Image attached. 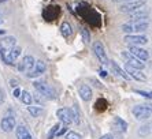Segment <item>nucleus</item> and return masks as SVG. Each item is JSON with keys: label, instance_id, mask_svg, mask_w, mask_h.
<instances>
[{"label": "nucleus", "instance_id": "6e6552de", "mask_svg": "<svg viewBox=\"0 0 152 139\" xmlns=\"http://www.w3.org/2000/svg\"><path fill=\"white\" fill-rule=\"evenodd\" d=\"M56 116L60 122L63 123L64 125H69L73 123V113H71V109L69 108H60L56 111Z\"/></svg>", "mask_w": 152, "mask_h": 139}, {"label": "nucleus", "instance_id": "c9c22d12", "mask_svg": "<svg viewBox=\"0 0 152 139\" xmlns=\"http://www.w3.org/2000/svg\"><path fill=\"white\" fill-rule=\"evenodd\" d=\"M100 75H102L103 78H106L107 77V72H106V71H102V70H100Z\"/></svg>", "mask_w": 152, "mask_h": 139}, {"label": "nucleus", "instance_id": "9d476101", "mask_svg": "<svg viewBox=\"0 0 152 139\" xmlns=\"http://www.w3.org/2000/svg\"><path fill=\"white\" fill-rule=\"evenodd\" d=\"M15 125H17V123H15V117L14 116H4L3 119H1V122H0V128L3 130L4 132H11L12 130L15 128Z\"/></svg>", "mask_w": 152, "mask_h": 139}, {"label": "nucleus", "instance_id": "f03ea898", "mask_svg": "<svg viewBox=\"0 0 152 139\" xmlns=\"http://www.w3.org/2000/svg\"><path fill=\"white\" fill-rule=\"evenodd\" d=\"M149 28L148 21H133V22H127V23L122 25V30L124 33H127V34H132V33H140V31H145Z\"/></svg>", "mask_w": 152, "mask_h": 139}, {"label": "nucleus", "instance_id": "aec40b11", "mask_svg": "<svg viewBox=\"0 0 152 139\" xmlns=\"http://www.w3.org/2000/svg\"><path fill=\"white\" fill-rule=\"evenodd\" d=\"M60 33H62V35L63 37H70L71 34H73V28H71V25L69 23V22H63V23L60 25Z\"/></svg>", "mask_w": 152, "mask_h": 139}, {"label": "nucleus", "instance_id": "2f4dec72", "mask_svg": "<svg viewBox=\"0 0 152 139\" xmlns=\"http://www.w3.org/2000/svg\"><path fill=\"white\" fill-rule=\"evenodd\" d=\"M4 101H6V93H4L3 89H0V105L3 104Z\"/></svg>", "mask_w": 152, "mask_h": 139}, {"label": "nucleus", "instance_id": "cd10ccee", "mask_svg": "<svg viewBox=\"0 0 152 139\" xmlns=\"http://www.w3.org/2000/svg\"><path fill=\"white\" fill-rule=\"evenodd\" d=\"M66 139H81V135L75 131H69L66 132Z\"/></svg>", "mask_w": 152, "mask_h": 139}, {"label": "nucleus", "instance_id": "ddd939ff", "mask_svg": "<svg viewBox=\"0 0 152 139\" xmlns=\"http://www.w3.org/2000/svg\"><path fill=\"white\" fill-rule=\"evenodd\" d=\"M125 42H127V44H130V45H137V46H140V45H144V44H147L148 42V38L145 37V35H126L125 37V40H124Z\"/></svg>", "mask_w": 152, "mask_h": 139}, {"label": "nucleus", "instance_id": "7ed1b4c3", "mask_svg": "<svg viewBox=\"0 0 152 139\" xmlns=\"http://www.w3.org/2000/svg\"><path fill=\"white\" fill-rule=\"evenodd\" d=\"M133 115L137 120H147L152 116V104H142L133 108Z\"/></svg>", "mask_w": 152, "mask_h": 139}, {"label": "nucleus", "instance_id": "4468645a", "mask_svg": "<svg viewBox=\"0 0 152 139\" xmlns=\"http://www.w3.org/2000/svg\"><path fill=\"white\" fill-rule=\"evenodd\" d=\"M127 74H129V77L133 78V79L136 80H140V82H144L145 79H147V77H145V74L141 72V70L138 68H134V67L129 66V64H126V70H125Z\"/></svg>", "mask_w": 152, "mask_h": 139}, {"label": "nucleus", "instance_id": "f3484780", "mask_svg": "<svg viewBox=\"0 0 152 139\" xmlns=\"http://www.w3.org/2000/svg\"><path fill=\"white\" fill-rule=\"evenodd\" d=\"M15 44H17V40L12 35H8V37H4L1 41H0V45L3 46L6 51H10L11 48H14Z\"/></svg>", "mask_w": 152, "mask_h": 139}, {"label": "nucleus", "instance_id": "f8f14e48", "mask_svg": "<svg viewBox=\"0 0 152 139\" xmlns=\"http://www.w3.org/2000/svg\"><path fill=\"white\" fill-rule=\"evenodd\" d=\"M21 48H18V46H14V48H11L10 51H7L6 56H4V63H7V64H14L17 62V59L21 56Z\"/></svg>", "mask_w": 152, "mask_h": 139}, {"label": "nucleus", "instance_id": "c756f323", "mask_svg": "<svg viewBox=\"0 0 152 139\" xmlns=\"http://www.w3.org/2000/svg\"><path fill=\"white\" fill-rule=\"evenodd\" d=\"M137 94H141L145 98H152V91H144V90H136Z\"/></svg>", "mask_w": 152, "mask_h": 139}, {"label": "nucleus", "instance_id": "dca6fc26", "mask_svg": "<svg viewBox=\"0 0 152 139\" xmlns=\"http://www.w3.org/2000/svg\"><path fill=\"white\" fill-rule=\"evenodd\" d=\"M78 93H80V96L84 101H91V98H92V89L85 83H82L78 87Z\"/></svg>", "mask_w": 152, "mask_h": 139}, {"label": "nucleus", "instance_id": "4be33fe9", "mask_svg": "<svg viewBox=\"0 0 152 139\" xmlns=\"http://www.w3.org/2000/svg\"><path fill=\"white\" fill-rule=\"evenodd\" d=\"M19 98H21V101L23 102V104H26V105H30V104H32V101H33L32 94L29 93L28 90H22Z\"/></svg>", "mask_w": 152, "mask_h": 139}, {"label": "nucleus", "instance_id": "a878e982", "mask_svg": "<svg viewBox=\"0 0 152 139\" xmlns=\"http://www.w3.org/2000/svg\"><path fill=\"white\" fill-rule=\"evenodd\" d=\"M60 125H62V124H59V123H58V124H55L52 128L50 130V132H48V139H53L55 136H56V132H58V130L60 128Z\"/></svg>", "mask_w": 152, "mask_h": 139}, {"label": "nucleus", "instance_id": "e433bc0d", "mask_svg": "<svg viewBox=\"0 0 152 139\" xmlns=\"http://www.w3.org/2000/svg\"><path fill=\"white\" fill-rule=\"evenodd\" d=\"M113 1H130V0H113Z\"/></svg>", "mask_w": 152, "mask_h": 139}, {"label": "nucleus", "instance_id": "473e14b6", "mask_svg": "<svg viewBox=\"0 0 152 139\" xmlns=\"http://www.w3.org/2000/svg\"><path fill=\"white\" fill-rule=\"evenodd\" d=\"M21 89H19V87H15L14 89V97L15 98H19V96H21Z\"/></svg>", "mask_w": 152, "mask_h": 139}, {"label": "nucleus", "instance_id": "9b49d317", "mask_svg": "<svg viewBox=\"0 0 152 139\" xmlns=\"http://www.w3.org/2000/svg\"><path fill=\"white\" fill-rule=\"evenodd\" d=\"M129 52L134 56V57L142 60V62H147V60L149 59V53L147 52L145 49L140 48V46H137V45H130L129 46Z\"/></svg>", "mask_w": 152, "mask_h": 139}, {"label": "nucleus", "instance_id": "20e7f679", "mask_svg": "<svg viewBox=\"0 0 152 139\" xmlns=\"http://www.w3.org/2000/svg\"><path fill=\"white\" fill-rule=\"evenodd\" d=\"M144 6H145V0H130V1L119 6V11L121 12H133L136 10H140Z\"/></svg>", "mask_w": 152, "mask_h": 139}, {"label": "nucleus", "instance_id": "1a4fd4ad", "mask_svg": "<svg viewBox=\"0 0 152 139\" xmlns=\"http://www.w3.org/2000/svg\"><path fill=\"white\" fill-rule=\"evenodd\" d=\"M122 57L127 60V64L132 67H134V68H138V70H142L145 67V63H142V60L137 59L134 56L132 55L130 52H122Z\"/></svg>", "mask_w": 152, "mask_h": 139}, {"label": "nucleus", "instance_id": "6ab92c4d", "mask_svg": "<svg viewBox=\"0 0 152 139\" xmlns=\"http://www.w3.org/2000/svg\"><path fill=\"white\" fill-rule=\"evenodd\" d=\"M111 67H113V68H114V71H115V72H117L121 78H124V79H126V80L132 79V78L129 77V74H127L124 68H121V67L118 66V63H117V62H111Z\"/></svg>", "mask_w": 152, "mask_h": 139}, {"label": "nucleus", "instance_id": "a211bd4d", "mask_svg": "<svg viewBox=\"0 0 152 139\" xmlns=\"http://www.w3.org/2000/svg\"><path fill=\"white\" fill-rule=\"evenodd\" d=\"M147 17H148V12H147V11H142L141 8H140V10H136V11H133V12H130L129 19H130L132 22L133 21H142V19H145Z\"/></svg>", "mask_w": 152, "mask_h": 139}, {"label": "nucleus", "instance_id": "bb28decb", "mask_svg": "<svg viewBox=\"0 0 152 139\" xmlns=\"http://www.w3.org/2000/svg\"><path fill=\"white\" fill-rule=\"evenodd\" d=\"M81 35H82V40H84V42H86V44H88V42L91 41V33H89V30L86 28H84L81 30Z\"/></svg>", "mask_w": 152, "mask_h": 139}, {"label": "nucleus", "instance_id": "2eb2a0df", "mask_svg": "<svg viewBox=\"0 0 152 139\" xmlns=\"http://www.w3.org/2000/svg\"><path fill=\"white\" fill-rule=\"evenodd\" d=\"M15 135H17V139H33V136H32V134L29 132V130L22 124L15 125Z\"/></svg>", "mask_w": 152, "mask_h": 139}, {"label": "nucleus", "instance_id": "58836bf2", "mask_svg": "<svg viewBox=\"0 0 152 139\" xmlns=\"http://www.w3.org/2000/svg\"><path fill=\"white\" fill-rule=\"evenodd\" d=\"M0 22H1V19H0Z\"/></svg>", "mask_w": 152, "mask_h": 139}, {"label": "nucleus", "instance_id": "c85d7f7f", "mask_svg": "<svg viewBox=\"0 0 152 139\" xmlns=\"http://www.w3.org/2000/svg\"><path fill=\"white\" fill-rule=\"evenodd\" d=\"M106 101H102V100H99L97 102H96V109L97 111H104L106 109Z\"/></svg>", "mask_w": 152, "mask_h": 139}, {"label": "nucleus", "instance_id": "72a5a7b5", "mask_svg": "<svg viewBox=\"0 0 152 139\" xmlns=\"http://www.w3.org/2000/svg\"><path fill=\"white\" fill-rule=\"evenodd\" d=\"M100 139H115V138H114L111 134H104V135L100 136Z\"/></svg>", "mask_w": 152, "mask_h": 139}, {"label": "nucleus", "instance_id": "0eeeda50", "mask_svg": "<svg viewBox=\"0 0 152 139\" xmlns=\"http://www.w3.org/2000/svg\"><path fill=\"white\" fill-rule=\"evenodd\" d=\"M45 70H47V64H45V63L42 62V60H36L33 68L30 70L26 75H28L29 78H37V77H40L41 74L45 72Z\"/></svg>", "mask_w": 152, "mask_h": 139}, {"label": "nucleus", "instance_id": "f704fd0d", "mask_svg": "<svg viewBox=\"0 0 152 139\" xmlns=\"http://www.w3.org/2000/svg\"><path fill=\"white\" fill-rule=\"evenodd\" d=\"M10 83H11V86L14 87V89L18 86V82H17V80H14V79H11V82H10Z\"/></svg>", "mask_w": 152, "mask_h": 139}, {"label": "nucleus", "instance_id": "393cba45", "mask_svg": "<svg viewBox=\"0 0 152 139\" xmlns=\"http://www.w3.org/2000/svg\"><path fill=\"white\" fill-rule=\"evenodd\" d=\"M71 113H73V122H74L75 124H80V123H81V119H80V113H78L77 105H74V108L71 109Z\"/></svg>", "mask_w": 152, "mask_h": 139}, {"label": "nucleus", "instance_id": "5701e85b", "mask_svg": "<svg viewBox=\"0 0 152 139\" xmlns=\"http://www.w3.org/2000/svg\"><path fill=\"white\" fill-rule=\"evenodd\" d=\"M28 112L33 117H39V116H41L42 109L40 108V106H28Z\"/></svg>", "mask_w": 152, "mask_h": 139}, {"label": "nucleus", "instance_id": "423d86ee", "mask_svg": "<svg viewBox=\"0 0 152 139\" xmlns=\"http://www.w3.org/2000/svg\"><path fill=\"white\" fill-rule=\"evenodd\" d=\"M34 57L30 55H26L22 57V60L19 62V64H18V70L21 71V72H29L30 70L33 68V66H34Z\"/></svg>", "mask_w": 152, "mask_h": 139}, {"label": "nucleus", "instance_id": "412c9836", "mask_svg": "<svg viewBox=\"0 0 152 139\" xmlns=\"http://www.w3.org/2000/svg\"><path fill=\"white\" fill-rule=\"evenodd\" d=\"M114 124H115V127H117L119 131H126L127 130V123L125 122V120H122L121 117H118V116H115L114 117Z\"/></svg>", "mask_w": 152, "mask_h": 139}, {"label": "nucleus", "instance_id": "4c0bfd02", "mask_svg": "<svg viewBox=\"0 0 152 139\" xmlns=\"http://www.w3.org/2000/svg\"><path fill=\"white\" fill-rule=\"evenodd\" d=\"M4 33H6V31H4V30H1V29H0V34H4Z\"/></svg>", "mask_w": 152, "mask_h": 139}, {"label": "nucleus", "instance_id": "f257e3e1", "mask_svg": "<svg viewBox=\"0 0 152 139\" xmlns=\"http://www.w3.org/2000/svg\"><path fill=\"white\" fill-rule=\"evenodd\" d=\"M33 87L37 90V93H40L47 100H55L56 98V91L53 90L47 82H44V80H34L33 82Z\"/></svg>", "mask_w": 152, "mask_h": 139}, {"label": "nucleus", "instance_id": "39448f33", "mask_svg": "<svg viewBox=\"0 0 152 139\" xmlns=\"http://www.w3.org/2000/svg\"><path fill=\"white\" fill-rule=\"evenodd\" d=\"M93 52H95V55L97 56V59L100 60V63H102V64H104V66H107V64H108V59H107L104 46H103V44L100 41H95V42H93Z\"/></svg>", "mask_w": 152, "mask_h": 139}, {"label": "nucleus", "instance_id": "7c9ffc66", "mask_svg": "<svg viewBox=\"0 0 152 139\" xmlns=\"http://www.w3.org/2000/svg\"><path fill=\"white\" fill-rule=\"evenodd\" d=\"M34 100H36V102H37V104H40V105L44 104V97H42L40 93H37V94L34 96Z\"/></svg>", "mask_w": 152, "mask_h": 139}, {"label": "nucleus", "instance_id": "b1692460", "mask_svg": "<svg viewBox=\"0 0 152 139\" xmlns=\"http://www.w3.org/2000/svg\"><path fill=\"white\" fill-rule=\"evenodd\" d=\"M152 123H149V124H145V125H141L140 127V130H138V134L141 136H144V135H148L149 132L152 131Z\"/></svg>", "mask_w": 152, "mask_h": 139}]
</instances>
